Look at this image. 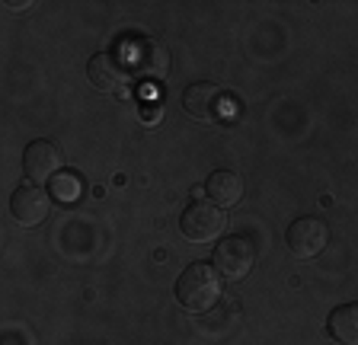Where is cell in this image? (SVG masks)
<instances>
[{"label": "cell", "mask_w": 358, "mask_h": 345, "mask_svg": "<svg viewBox=\"0 0 358 345\" xmlns=\"http://www.w3.org/2000/svg\"><path fill=\"white\" fill-rule=\"evenodd\" d=\"M221 298V275L208 263H192L176 278V300L192 314L211 310Z\"/></svg>", "instance_id": "cell-1"}, {"label": "cell", "mask_w": 358, "mask_h": 345, "mask_svg": "<svg viewBox=\"0 0 358 345\" xmlns=\"http://www.w3.org/2000/svg\"><path fill=\"white\" fill-rule=\"evenodd\" d=\"M211 265L217 269V275L227 281H240L250 275V269L256 265V247L246 237H227L215 247Z\"/></svg>", "instance_id": "cell-2"}, {"label": "cell", "mask_w": 358, "mask_h": 345, "mask_svg": "<svg viewBox=\"0 0 358 345\" xmlns=\"http://www.w3.org/2000/svg\"><path fill=\"white\" fill-rule=\"evenodd\" d=\"M48 211H52V196H48L38 182L26 179L13 189V196H10V214L16 218V224L38 227L48 218Z\"/></svg>", "instance_id": "cell-3"}, {"label": "cell", "mask_w": 358, "mask_h": 345, "mask_svg": "<svg viewBox=\"0 0 358 345\" xmlns=\"http://www.w3.org/2000/svg\"><path fill=\"white\" fill-rule=\"evenodd\" d=\"M227 218H224V208H217L215 202H192L182 218H179V227H182V237H189L192 243H208L215 240L217 233L224 230Z\"/></svg>", "instance_id": "cell-4"}, {"label": "cell", "mask_w": 358, "mask_h": 345, "mask_svg": "<svg viewBox=\"0 0 358 345\" xmlns=\"http://www.w3.org/2000/svg\"><path fill=\"white\" fill-rule=\"evenodd\" d=\"M87 77L90 83L103 93H122L131 83V68H128V61L119 58V54L112 52H99L90 58L87 64Z\"/></svg>", "instance_id": "cell-5"}, {"label": "cell", "mask_w": 358, "mask_h": 345, "mask_svg": "<svg viewBox=\"0 0 358 345\" xmlns=\"http://www.w3.org/2000/svg\"><path fill=\"white\" fill-rule=\"evenodd\" d=\"M285 243H288V249L298 259H313L329 243V227L320 218H298L291 221L288 233H285Z\"/></svg>", "instance_id": "cell-6"}, {"label": "cell", "mask_w": 358, "mask_h": 345, "mask_svg": "<svg viewBox=\"0 0 358 345\" xmlns=\"http://www.w3.org/2000/svg\"><path fill=\"white\" fill-rule=\"evenodd\" d=\"M128 52H131L128 54L131 74L148 77V80H160L170 71V54H166V48L157 38H131Z\"/></svg>", "instance_id": "cell-7"}, {"label": "cell", "mask_w": 358, "mask_h": 345, "mask_svg": "<svg viewBox=\"0 0 358 345\" xmlns=\"http://www.w3.org/2000/svg\"><path fill=\"white\" fill-rule=\"evenodd\" d=\"M22 170L32 182H52L61 170H64V154L55 141H32L29 147L22 150Z\"/></svg>", "instance_id": "cell-8"}, {"label": "cell", "mask_w": 358, "mask_h": 345, "mask_svg": "<svg viewBox=\"0 0 358 345\" xmlns=\"http://www.w3.org/2000/svg\"><path fill=\"white\" fill-rule=\"evenodd\" d=\"M221 105H224V93L215 83H192V87L182 90V109L195 122H215L221 115Z\"/></svg>", "instance_id": "cell-9"}, {"label": "cell", "mask_w": 358, "mask_h": 345, "mask_svg": "<svg viewBox=\"0 0 358 345\" xmlns=\"http://www.w3.org/2000/svg\"><path fill=\"white\" fill-rule=\"evenodd\" d=\"M205 192H208V202H215L217 208H234L243 198V179L234 170H215L205 182Z\"/></svg>", "instance_id": "cell-10"}, {"label": "cell", "mask_w": 358, "mask_h": 345, "mask_svg": "<svg viewBox=\"0 0 358 345\" xmlns=\"http://www.w3.org/2000/svg\"><path fill=\"white\" fill-rule=\"evenodd\" d=\"M327 326H329V336L339 345H358V300L339 304V307L329 314Z\"/></svg>", "instance_id": "cell-11"}, {"label": "cell", "mask_w": 358, "mask_h": 345, "mask_svg": "<svg viewBox=\"0 0 358 345\" xmlns=\"http://www.w3.org/2000/svg\"><path fill=\"white\" fill-rule=\"evenodd\" d=\"M48 192L55 196V202L71 205V202H77V198H80V192H83V179L77 176V172H71V170H61L58 176L52 179Z\"/></svg>", "instance_id": "cell-12"}, {"label": "cell", "mask_w": 358, "mask_h": 345, "mask_svg": "<svg viewBox=\"0 0 358 345\" xmlns=\"http://www.w3.org/2000/svg\"><path fill=\"white\" fill-rule=\"evenodd\" d=\"M26 7H29L26 0H22V3H20V0H10V3H7V10H26Z\"/></svg>", "instance_id": "cell-13"}]
</instances>
